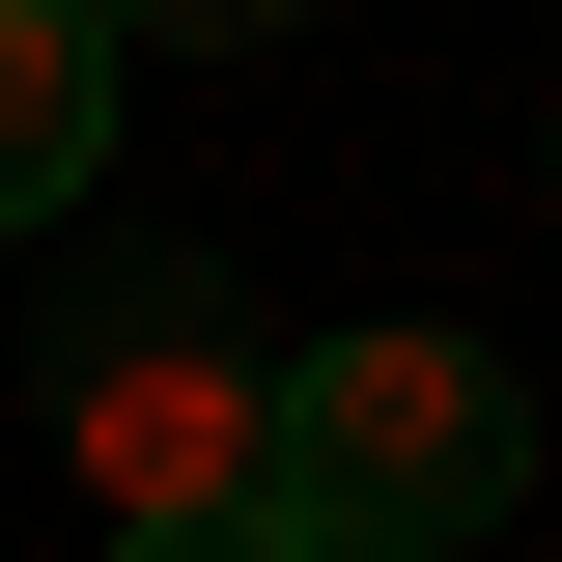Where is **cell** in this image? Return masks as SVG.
<instances>
[{
    "label": "cell",
    "mask_w": 562,
    "mask_h": 562,
    "mask_svg": "<svg viewBox=\"0 0 562 562\" xmlns=\"http://www.w3.org/2000/svg\"><path fill=\"white\" fill-rule=\"evenodd\" d=\"M113 562H338L310 506H225V535H113Z\"/></svg>",
    "instance_id": "4"
},
{
    "label": "cell",
    "mask_w": 562,
    "mask_h": 562,
    "mask_svg": "<svg viewBox=\"0 0 562 562\" xmlns=\"http://www.w3.org/2000/svg\"><path fill=\"white\" fill-rule=\"evenodd\" d=\"M281 506L338 562H450L535 506V394H506V338H422V310H366V338L281 366Z\"/></svg>",
    "instance_id": "2"
},
{
    "label": "cell",
    "mask_w": 562,
    "mask_h": 562,
    "mask_svg": "<svg viewBox=\"0 0 562 562\" xmlns=\"http://www.w3.org/2000/svg\"><path fill=\"white\" fill-rule=\"evenodd\" d=\"M113 169V0H0V225H85Z\"/></svg>",
    "instance_id": "3"
},
{
    "label": "cell",
    "mask_w": 562,
    "mask_h": 562,
    "mask_svg": "<svg viewBox=\"0 0 562 562\" xmlns=\"http://www.w3.org/2000/svg\"><path fill=\"white\" fill-rule=\"evenodd\" d=\"M29 422H57V479L113 506V535H225V506H281V338L225 310V254H85Z\"/></svg>",
    "instance_id": "1"
}]
</instances>
